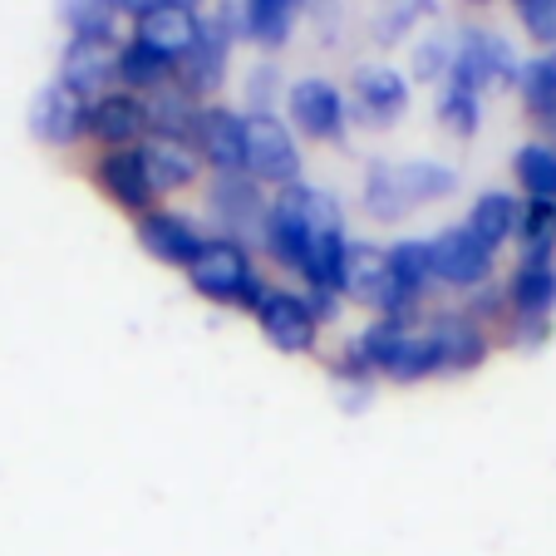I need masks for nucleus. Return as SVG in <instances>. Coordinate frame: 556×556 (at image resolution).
Returning <instances> with one entry per match:
<instances>
[{"instance_id":"27","label":"nucleus","mask_w":556,"mask_h":556,"mask_svg":"<svg viewBox=\"0 0 556 556\" xmlns=\"http://www.w3.org/2000/svg\"><path fill=\"white\" fill-rule=\"evenodd\" d=\"M330 379H336V394H340V409L345 414L369 409V394H375V365L355 350V340H350V345L340 350V359L330 365Z\"/></svg>"},{"instance_id":"42","label":"nucleus","mask_w":556,"mask_h":556,"mask_svg":"<svg viewBox=\"0 0 556 556\" xmlns=\"http://www.w3.org/2000/svg\"><path fill=\"white\" fill-rule=\"evenodd\" d=\"M552 64H556V50H552Z\"/></svg>"},{"instance_id":"13","label":"nucleus","mask_w":556,"mask_h":556,"mask_svg":"<svg viewBox=\"0 0 556 556\" xmlns=\"http://www.w3.org/2000/svg\"><path fill=\"white\" fill-rule=\"evenodd\" d=\"M291 118L320 143H340L345 138V99L330 79H301L291 89Z\"/></svg>"},{"instance_id":"29","label":"nucleus","mask_w":556,"mask_h":556,"mask_svg":"<svg viewBox=\"0 0 556 556\" xmlns=\"http://www.w3.org/2000/svg\"><path fill=\"white\" fill-rule=\"evenodd\" d=\"M517 89H522L527 114L542 118V124H556V64H552V54H546V60H527Z\"/></svg>"},{"instance_id":"7","label":"nucleus","mask_w":556,"mask_h":556,"mask_svg":"<svg viewBox=\"0 0 556 556\" xmlns=\"http://www.w3.org/2000/svg\"><path fill=\"white\" fill-rule=\"evenodd\" d=\"M424 336L433 340L439 375H472V369L488 365V355H493L488 330L478 326L468 311H439L429 326H424Z\"/></svg>"},{"instance_id":"24","label":"nucleus","mask_w":556,"mask_h":556,"mask_svg":"<svg viewBox=\"0 0 556 556\" xmlns=\"http://www.w3.org/2000/svg\"><path fill=\"white\" fill-rule=\"evenodd\" d=\"M173 79V64L163 60L157 50H148L143 40H124V50H118V85H124V94H157V89Z\"/></svg>"},{"instance_id":"40","label":"nucleus","mask_w":556,"mask_h":556,"mask_svg":"<svg viewBox=\"0 0 556 556\" xmlns=\"http://www.w3.org/2000/svg\"><path fill=\"white\" fill-rule=\"evenodd\" d=\"M153 5H157V0H118V11H124V15H134V21H138V15H148V11H153Z\"/></svg>"},{"instance_id":"33","label":"nucleus","mask_w":556,"mask_h":556,"mask_svg":"<svg viewBox=\"0 0 556 556\" xmlns=\"http://www.w3.org/2000/svg\"><path fill=\"white\" fill-rule=\"evenodd\" d=\"M433 11H439L433 0H394L384 15H375V25H369V30H375L379 45H389V40H400V35H409V25L424 21V15H433Z\"/></svg>"},{"instance_id":"16","label":"nucleus","mask_w":556,"mask_h":556,"mask_svg":"<svg viewBox=\"0 0 556 556\" xmlns=\"http://www.w3.org/2000/svg\"><path fill=\"white\" fill-rule=\"evenodd\" d=\"M138 157H143V173L153 182V192H178V188H192L198 182V168H202V153L182 138H153L148 134L138 143Z\"/></svg>"},{"instance_id":"36","label":"nucleus","mask_w":556,"mask_h":556,"mask_svg":"<svg viewBox=\"0 0 556 556\" xmlns=\"http://www.w3.org/2000/svg\"><path fill=\"white\" fill-rule=\"evenodd\" d=\"M453 45H443V40H424L419 50H414V79H424V85H433V79H448V70H453Z\"/></svg>"},{"instance_id":"25","label":"nucleus","mask_w":556,"mask_h":556,"mask_svg":"<svg viewBox=\"0 0 556 556\" xmlns=\"http://www.w3.org/2000/svg\"><path fill=\"white\" fill-rule=\"evenodd\" d=\"M118 0H60V21L74 40H109L118 45Z\"/></svg>"},{"instance_id":"12","label":"nucleus","mask_w":556,"mask_h":556,"mask_svg":"<svg viewBox=\"0 0 556 556\" xmlns=\"http://www.w3.org/2000/svg\"><path fill=\"white\" fill-rule=\"evenodd\" d=\"M192 148L202 153V163L217 173H247V114L237 109H202Z\"/></svg>"},{"instance_id":"28","label":"nucleus","mask_w":556,"mask_h":556,"mask_svg":"<svg viewBox=\"0 0 556 556\" xmlns=\"http://www.w3.org/2000/svg\"><path fill=\"white\" fill-rule=\"evenodd\" d=\"M517 182L527 188L532 202H556V148L552 143H527L513 157Z\"/></svg>"},{"instance_id":"35","label":"nucleus","mask_w":556,"mask_h":556,"mask_svg":"<svg viewBox=\"0 0 556 556\" xmlns=\"http://www.w3.org/2000/svg\"><path fill=\"white\" fill-rule=\"evenodd\" d=\"M478 40H483V54H488V70H493V79H503V85L522 79V60H517V50L503 40V35L478 30Z\"/></svg>"},{"instance_id":"32","label":"nucleus","mask_w":556,"mask_h":556,"mask_svg":"<svg viewBox=\"0 0 556 556\" xmlns=\"http://www.w3.org/2000/svg\"><path fill=\"white\" fill-rule=\"evenodd\" d=\"M276 99H281V70L262 60L247 74V118H276Z\"/></svg>"},{"instance_id":"43","label":"nucleus","mask_w":556,"mask_h":556,"mask_svg":"<svg viewBox=\"0 0 556 556\" xmlns=\"http://www.w3.org/2000/svg\"><path fill=\"white\" fill-rule=\"evenodd\" d=\"M517 5H527V0H517Z\"/></svg>"},{"instance_id":"19","label":"nucleus","mask_w":556,"mask_h":556,"mask_svg":"<svg viewBox=\"0 0 556 556\" xmlns=\"http://www.w3.org/2000/svg\"><path fill=\"white\" fill-rule=\"evenodd\" d=\"M148 134V104L138 94H99L89 109V138L104 148H134Z\"/></svg>"},{"instance_id":"4","label":"nucleus","mask_w":556,"mask_h":556,"mask_svg":"<svg viewBox=\"0 0 556 556\" xmlns=\"http://www.w3.org/2000/svg\"><path fill=\"white\" fill-rule=\"evenodd\" d=\"M212 222L222 227V237L237 247H262V227H266V207L262 182L247 178V173H217L207 192Z\"/></svg>"},{"instance_id":"38","label":"nucleus","mask_w":556,"mask_h":556,"mask_svg":"<svg viewBox=\"0 0 556 556\" xmlns=\"http://www.w3.org/2000/svg\"><path fill=\"white\" fill-rule=\"evenodd\" d=\"M212 21L227 30V40H252V0H217Z\"/></svg>"},{"instance_id":"23","label":"nucleus","mask_w":556,"mask_h":556,"mask_svg":"<svg viewBox=\"0 0 556 556\" xmlns=\"http://www.w3.org/2000/svg\"><path fill=\"white\" fill-rule=\"evenodd\" d=\"M379 375L394 379V384H419V379L439 375V355H433V340L424 336V326L404 330V340L389 350V359L379 365Z\"/></svg>"},{"instance_id":"9","label":"nucleus","mask_w":556,"mask_h":556,"mask_svg":"<svg viewBox=\"0 0 556 556\" xmlns=\"http://www.w3.org/2000/svg\"><path fill=\"white\" fill-rule=\"evenodd\" d=\"M138 247H143L153 262L163 266H182L188 271L202 252H207V237H202L198 222H188L182 212H168V207H153L138 217Z\"/></svg>"},{"instance_id":"39","label":"nucleus","mask_w":556,"mask_h":556,"mask_svg":"<svg viewBox=\"0 0 556 556\" xmlns=\"http://www.w3.org/2000/svg\"><path fill=\"white\" fill-rule=\"evenodd\" d=\"M262 11H286V15H301V5L305 0H256Z\"/></svg>"},{"instance_id":"8","label":"nucleus","mask_w":556,"mask_h":556,"mask_svg":"<svg viewBox=\"0 0 556 556\" xmlns=\"http://www.w3.org/2000/svg\"><path fill=\"white\" fill-rule=\"evenodd\" d=\"M409 109V85L389 64H359L350 79V118L359 128H389Z\"/></svg>"},{"instance_id":"6","label":"nucleus","mask_w":556,"mask_h":556,"mask_svg":"<svg viewBox=\"0 0 556 556\" xmlns=\"http://www.w3.org/2000/svg\"><path fill=\"white\" fill-rule=\"evenodd\" d=\"M247 178L276 188L301 182V148L281 118H247Z\"/></svg>"},{"instance_id":"26","label":"nucleus","mask_w":556,"mask_h":556,"mask_svg":"<svg viewBox=\"0 0 556 556\" xmlns=\"http://www.w3.org/2000/svg\"><path fill=\"white\" fill-rule=\"evenodd\" d=\"M517 247L522 262L556 266V202H522V222H517Z\"/></svg>"},{"instance_id":"10","label":"nucleus","mask_w":556,"mask_h":556,"mask_svg":"<svg viewBox=\"0 0 556 556\" xmlns=\"http://www.w3.org/2000/svg\"><path fill=\"white\" fill-rule=\"evenodd\" d=\"M429 256H433V276H439L443 286H458V291H478V286H488V276H493V252H488L468 227L439 231L429 242Z\"/></svg>"},{"instance_id":"11","label":"nucleus","mask_w":556,"mask_h":556,"mask_svg":"<svg viewBox=\"0 0 556 556\" xmlns=\"http://www.w3.org/2000/svg\"><path fill=\"white\" fill-rule=\"evenodd\" d=\"M89 99H79L74 89L64 85H45L35 94V109H30V128L40 143H54V148H70L79 138H89Z\"/></svg>"},{"instance_id":"3","label":"nucleus","mask_w":556,"mask_h":556,"mask_svg":"<svg viewBox=\"0 0 556 556\" xmlns=\"http://www.w3.org/2000/svg\"><path fill=\"white\" fill-rule=\"evenodd\" d=\"M345 301L365 305L375 315H400V320H414L424 295H414L409 286L394 276L389 266V247H369V242H350L345 252V281H340Z\"/></svg>"},{"instance_id":"2","label":"nucleus","mask_w":556,"mask_h":556,"mask_svg":"<svg viewBox=\"0 0 556 556\" xmlns=\"http://www.w3.org/2000/svg\"><path fill=\"white\" fill-rule=\"evenodd\" d=\"M453 188H458V173L443 168V163H375L365 178V207L369 217L394 222L419 202L448 198Z\"/></svg>"},{"instance_id":"37","label":"nucleus","mask_w":556,"mask_h":556,"mask_svg":"<svg viewBox=\"0 0 556 556\" xmlns=\"http://www.w3.org/2000/svg\"><path fill=\"white\" fill-rule=\"evenodd\" d=\"M522 25L536 45H552L556 50V0H527L522 5Z\"/></svg>"},{"instance_id":"21","label":"nucleus","mask_w":556,"mask_h":556,"mask_svg":"<svg viewBox=\"0 0 556 556\" xmlns=\"http://www.w3.org/2000/svg\"><path fill=\"white\" fill-rule=\"evenodd\" d=\"M503 286H507V305H513V315L552 320V311H556V266L517 262V271L507 276Z\"/></svg>"},{"instance_id":"14","label":"nucleus","mask_w":556,"mask_h":556,"mask_svg":"<svg viewBox=\"0 0 556 556\" xmlns=\"http://www.w3.org/2000/svg\"><path fill=\"white\" fill-rule=\"evenodd\" d=\"M94 178H99V188L109 192V198L118 202L124 212H153V182H148V173H143V157H138V148H109L104 157L94 163Z\"/></svg>"},{"instance_id":"20","label":"nucleus","mask_w":556,"mask_h":556,"mask_svg":"<svg viewBox=\"0 0 556 556\" xmlns=\"http://www.w3.org/2000/svg\"><path fill=\"white\" fill-rule=\"evenodd\" d=\"M148 104V134L153 138H182V143H192V134H198V94H188L182 85H163L157 94L143 99Z\"/></svg>"},{"instance_id":"44","label":"nucleus","mask_w":556,"mask_h":556,"mask_svg":"<svg viewBox=\"0 0 556 556\" xmlns=\"http://www.w3.org/2000/svg\"><path fill=\"white\" fill-rule=\"evenodd\" d=\"M478 5H483V0H478Z\"/></svg>"},{"instance_id":"34","label":"nucleus","mask_w":556,"mask_h":556,"mask_svg":"<svg viewBox=\"0 0 556 556\" xmlns=\"http://www.w3.org/2000/svg\"><path fill=\"white\" fill-rule=\"evenodd\" d=\"M478 118H483V114H478V99H472V94L448 89V94L439 99V124L448 128L453 138H472V134H478Z\"/></svg>"},{"instance_id":"41","label":"nucleus","mask_w":556,"mask_h":556,"mask_svg":"<svg viewBox=\"0 0 556 556\" xmlns=\"http://www.w3.org/2000/svg\"><path fill=\"white\" fill-rule=\"evenodd\" d=\"M157 5H178V11H192V15H198L202 0H157Z\"/></svg>"},{"instance_id":"31","label":"nucleus","mask_w":556,"mask_h":556,"mask_svg":"<svg viewBox=\"0 0 556 556\" xmlns=\"http://www.w3.org/2000/svg\"><path fill=\"white\" fill-rule=\"evenodd\" d=\"M389 266H394V276H400L414 295H424L433 281H439V276H433L429 242H394L389 247Z\"/></svg>"},{"instance_id":"18","label":"nucleus","mask_w":556,"mask_h":556,"mask_svg":"<svg viewBox=\"0 0 556 556\" xmlns=\"http://www.w3.org/2000/svg\"><path fill=\"white\" fill-rule=\"evenodd\" d=\"M227 50H231V40H227V30H222L217 21H202V35H198V45H192L188 54L178 60V85L188 89V94H212V89L227 79Z\"/></svg>"},{"instance_id":"30","label":"nucleus","mask_w":556,"mask_h":556,"mask_svg":"<svg viewBox=\"0 0 556 556\" xmlns=\"http://www.w3.org/2000/svg\"><path fill=\"white\" fill-rule=\"evenodd\" d=\"M488 85H493V70H488L483 40H478V30H463V45H458V54H453V70H448V89L478 99V89H488Z\"/></svg>"},{"instance_id":"1","label":"nucleus","mask_w":556,"mask_h":556,"mask_svg":"<svg viewBox=\"0 0 556 556\" xmlns=\"http://www.w3.org/2000/svg\"><path fill=\"white\" fill-rule=\"evenodd\" d=\"M188 286L198 295H207V301L237 305V311H252V315H256V305L271 295V281H266V276L252 266L247 247L227 242V237L207 242V252L188 266Z\"/></svg>"},{"instance_id":"5","label":"nucleus","mask_w":556,"mask_h":556,"mask_svg":"<svg viewBox=\"0 0 556 556\" xmlns=\"http://www.w3.org/2000/svg\"><path fill=\"white\" fill-rule=\"evenodd\" d=\"M256 326H262L266 345H276L281 355H311L320 345V315L311 311V301L295 291L271 286L262 305H256Z\"/></svg>"},{"instance_id":"17","label":"nucleus","mask_w":556,"mask_h":556,"mask_svg":"<svg viewBox=\"0 0 556 556\" xmlns=\"http://www.w3.org/2000/svg\"><path fill=\"white\" fill-rule=\"evenodd\" d=\"M118 50L124 45H109V40H74L70 54H64L60 64V85L74 89L79 99L99 94V89H109L118 79Z\"/></svg>"},{"instance_id":"22","label":"nucleus","mask_w":556,"mask_h":556,"mask_svg":"<svg viewBox=\"0 0 556 556\" xmlns=\"http://www.w3.org/2000/svg\"><path fill=\"white\" fill-rule=\"evenodd\" d=\"M517 222H522V202H513L507 192H483V198L472 202V212H468L463 227H468L488 252H497L503 242L517 237Z\"/></svg>"},{"instance_id":"15","label":"nucleus","mask_w":556,"mask_h":556,"mask_svg":"<svg viewBox=\"0 0 556 556\" xmlns=\"http://www.w3.org/2000/svg\"><path fill=\"white\" fill-rule=\"evenodd\" d=\"M198 35H202V15L178 11V5H153L148 15L134 21V40H143L148 50H157L173 70H178V60L198 45Z\"/></svg>"}]
</instances>
